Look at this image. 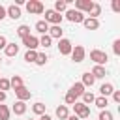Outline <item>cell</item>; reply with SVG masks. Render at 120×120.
Here are the masks:
<instances>
[{"instance_id": "cell-1", "label": "cell", "mask_w": 120, "mask_h": 120, "mask_svg": "<svg viewBox=\"0 0 120 120\" xmlns=\"http://www.w3.org/2000/svg\"><path fill=\"white\" fill-rule=\"evenodd\" d=\"M24 8L30 15H41L45 11V6L39 0H28V2H24Z\"/></svg>"}, {"instance_id": "cell-2", "label": "cell", "mask_w": 120, "mask_h": 120, "mask_svg": "<svg viewBox=\"0 0 120 120\" xmlns=\"http://www.w3.org/2000/svg\"><path fill=\"white\" fill-rule=\"evenodd\" d=\"M62 19H64V15H60V13H56L54 9H45V22L51 26H60V22H62Z\"/></svg>"}, {"instance_id": "cell-3", "label": "cell", "mask_w": 120, "mask_h": 120, "mask_svg": "<svg viewBox=\"0 0 120 120\" xmlns=\"http://www.w3.org/2000/svg\"><path fill=\"white\" fill-rule=\"evenodd\" d=\"M90 60H92L96 66H105V64H107V60H109V56H107V52H105V51L94 49V51H90Z\"/></svg>"}, {"instance_id": "cell-4", "label": "cell", "mask_w": 120, "mask_h": 120, "mask_svg": "<svg viewBox=\"0 0 120 120\" xmlns=\"http://www.w3.org/2000/svg\"><path fill=\"white\" fill-rule=\"evenodd\" d=\"M71 60L75 62V64H79V62H82L84 60V56H86V51H84V47L82 45H73V49H71Z\"/></svg>"}, {"instance_id": "cell-5", "label": "cell", "mask_w": 120, "mask_h": 120, "mask_svg": "<svg viewBox=\"0 0 120 120\" xmlns=\"http://www.w3.org/2000/svg\"><path fill=\"white\" fill-rule=\"evenodd\" d=\"M73 111H75V116H79V120L90 116V107H86V105L81 103V101H75V103H73Z\"/></svg>"}, {"instance_id": "cell-6", "label": "cell", "mask_w": 120, "mask_h": 120, "mask_svg": "<svg viewBox=\"0 0 120 120\" xmlns=\"http://www.w3.org/2000/svg\"><path fill=\"white\" fill-rule=\"evenodd\" d=\"M66 19L69 21V22H75V24H82V21H84V15L81 13V11H77V9H66Z\"/></svg>"}, {"instance_id": "cell-7", "label": "cell", "mask_w": 120, "mask_h": 120, "mask_svg": "<svg viewBox=\"0 0 120 120\" xmlns=\"http://www.w3.org/2000/svg\"><path fill=\"white\" fill-rule=\"evenodd\" d=\"M71 49H73V43H71L68 38L58 39V52H60V54L68 56V54H71Z\"/></svg>"}, {"instance_id": "cell-8", "label": "cell", "mask_w": 120, "mask_h": 120, "mask_svg": "<svg viewBox=\"0 0 120 120\" xmlns=\"http://www.w3.org/2000/svg\"><path fill=\"white\" fill-rule=\"evenodd\" d=\"M22 45L26 47V51H36L38 47H39V39L36 38V36H26V38H22Z\"/></svg>"}, {"instance_id": "cell-9", "label": "cell", "mask_w": 120, "mask_h": 120, "mask_svg": "<svg viewBox=\"0 0 120 120\" xmlns=\"http://www.w3.org/2000/svg\"><path fill=\"white\" fill-rule=\"evenodd\" d=\"M92 6H94V2H92V0H75V9H77V11H81V13H82V11H86V13H88V11L92 9Z\"/></svg>"}, {"instance_id": "cell-10", "label": "cell", "mask_w": 120, "mask_h": 120, "mask_svg": "<svg viewBox=\"0 0 120 120\" xmlns=\"http://www.w3.org/2000/svg\"><path fill=\"white\" fill-rule=\"evenodd\" d=\"M15 96H17L19 101H26V99H30L32 92H30L26 86H21V88H15Z\"/></svg>"}, {"instance_id": "cell-11", "label": "cell", "mask_w": 120, "mask_h": 120, "mask_svg": "<svg viewBox=\"0 0 120 120\" xmlns=\"http://www.w3.org/2000/svg\"><path fill=\"white\" fill-rule=\"evenodd\" d=\"M6 17H9V19H19L21 17V8H17L15 4H11V6H8L6 8Z\"/></svg>"}, {"instance_id": "cell-12", "label": "cell", "mask_w": 120, "mask_h": 120, "mask_svg": "<svg viewBox=\"0 0 120 120\" xmlns=\"http://www.w3.org/2000/svg\"><path fill=\"white\" fill-rule=\"evenodd\" d=\"M11 112H15L17 116H22L24 112H26V101H15L13 103V107H11Z\"/></svg>"}, {"instance_id": "cell-13", "label": "cell", "mask_w": 120, "mask_h": 120, "mask_svg": "<svg viewBox=\"0 0 120 120\" xmlns=\"http://www.w3.org/2000/svg\"><path fill=\"white\" fill-rule=\"evenodd\" d=\"M47 36L52 39V38H56V39H62L64 38V30H62V26H49V32H47Z\"/></svg>"}, {"instance_id": "cell-14", "label": "cell", "mask_w": 120, "mask_h": 120, "mask_svg": "<svg viewBox=\"0 0 120 120\" xmlns=\"http://www.w3.org/2000/svg\"><path fill=\"white\" fill-rule=\"evenodd\" d=\"M82 26H84L86 30H98V28H99V21H98V19L84 17V21H82Z\"/></svg>"}, {"instance_id": "cell-15", "label": "cell", "mask_w": 120, "mask_h": 120, "mask_svg": "<svg viewBox=\"0 0 120 120\" xmlns=\"http://www.w3.org/2000/svg\"><path fill=\"white\" fill-rule=\"evenodd\" d=\"M90 73H92L94 79H103V77L107 75V69H105V66H94Z\"/></svg>"}, {"instance_id": "cell-16", "label": "cell", "mask_w": 120, "mask_h": 120, "mask_svg": "<svg viewBox=\"0 0 120 120\" xmlns=\"http://www.w3.org/2000/svg\"><path fill=\"white\" fill-rule=\"evenodd\" d=\"M68 92H71V94H73L75 98H79V96H82V94H84L86 90H84V86H82L81 82H73V84H71V88H69Z\"/></svg>"}, {"instance_id": "cell-17", "label": "cell", "mask_w": 120, "mask_h": 120, "mask_svg": "<svg viewBox=\"0 0 120 120\" xmlns=\"http://www.w3.org/2000/svg\"><path fill=\"white\" fill-rule=\"evenodd\" d=\"M4 52H6V56H17V52H19V45H17V43H8L6 49H4Z\"/></svg>"}, {"instance_id": "cell-18", "label": "cell", "mask_w": 120, "mask_h": 120, "mask_svg": "<svg viewBox=\"0 0 120 120\" xmlns=\"http://www.w3.org/2000/svg\"><path fill=\"white\" fill-rule=\"evenodd\" d=\"M99 92H101L103 98H107V96H111V94L114 92V86H112L111 82H103V84L99 86Z\"/></svg>"}, {"instance_id": "cell-19", "label": "cell", "mask_w": 120, "mask_h": 120, "mask_svg": "<svg viewBox=\"0 0 120 120\" xmlns=\"http://www.w3.org/2000/svg\"><path fill=\"white\" fill-rule=\"evenodd\" d=\"M94 82H96V79L92 77V73H90V71H86V73H82V81H81V84H82L84 88H86V86H92Z\"/></svg>"}, {"instance_id": "cell-20", "label": "cell", "mask_w": 120, "mask_h": 120, "mask_svg": "<svg viewBox=\"0 0 120 120\" xmlns=\"http://www.w3.org/2000/svg\"><path fill=\"white\" fill-rule=\"evenodd\" d=\"M94 105H96L98 109L105 111V109H107V105H109V99H107V98H103V96H99V98H96V99H94Z\"/></svg>"}, {"instance_id": "cell-21", "label": "cell", "mask_w": 120, "mask_h": 120, "mask_svg": "<svg viewBox=\"0 0 120 120\" xmlns=\"http://www.w3.org/2000/svg\"><path fill=\"white\" fill-rule=\"evenodd\" d=\"M69 116V112H68V107L66 105H58L56 107V118H60V120H66Z\"/></svg>"}, {"instance_id": "cell-22", "label": "cell", "mask_w": 120, "mask_h": 120, "mask_svg": "<svg viewBox=\"0 0 120 120\" xmlns=\"http://www.w3.org/2000/svg\"><path fill=\"white\" fill-rule=\"evenodd\" d=\"M99 15H101V6L94 2V6H92V9L88 11V17H90V19H98Z\"/></svg>"}, {"instance_id": "cell-23", "label": "cell", "mask_w": 120, "mask_h": 120, "mask_svg": "<svg viewBox=\"0 0 120 120\" xmlns=\"http://www.w3.org/2000/svg\"><path fill=\"white\" fill-rule=\"evenodd\" d=\"M34 28H36V32H39V34H41V36H43V34H47V32H49V24H47V22H45V21H38V22H36V26H34Z\"/></svg>"}, {"instance_id": "cell-24", "label": "cell", "mask_w": 120, "mask_h": 120, "mask_svg": "<svg viewBox=\"0 0 120 120\" xmlns=\"http://www.w3.org/2000/svg\"><path fill=\"white\" fill-rule=\"evenodd\" d=\"M9 116H11V109L0 103V120H9Z\"/></svg>"}, {"instance_id": "cell-25", "label": "cell", "mask_w": 120, "mask_h": 120, "mask_svg": "<svg viewBox=\"0 0 120 120\" xmlns=\"http://www.w3.org/2000/svg\"><path fill=\"white\" fill-rule=\"evenodd\" d=\"M9 86L15 90V88H21V86H24V84H22V79H21L19 75H13V77L9 79Z\"/></svg>"}, {"instance_id": "cell-26", "label": "cell", "mask_w": 120, "mask_h": 120, "mask_svg": "<svg viewBox=\"0 0 120 120\" xmlns=\"http://www.w3.org/2000/svg\"><path fill=\"white\" fill-rule=\"evenodd\" d=\"M81 98H82V101H81V103H84L86 107H88L90 103H94V99H96V96H94L92 92H88V90H86V92H84V94H82Z\"/></svg>"}, {"instance_id": "cell-27", "label": "cell", "mask_w": 120, "mask_h": 120, "mask_svg": "<svg viewBox=\"0 0 120 120\" xmlns=\"http://www.w3.org/2000/svg\"><path fill=\"white\" fill-rule=\"evenodd\" d=\"M32 111H34V114H38V116L45 114V103H41V101L34 103V105H32Z\"/></svg>"}, {"instance_id": "cell-28", "label": "cell", "mask_w": 120, "mask_h": 120, "mask_svg": "<svg viewBox=\"0 0 120 120\" xmlns=\"http://www.w3.org/2000/svg\"><path fill=\"white\" fill-rule=\"evenodd\" d=\"M52 9H54L56 13H62V11H66V9H68V4H66V0H56Z\"/></svg>"}, {"instance_id": "cell-29", "label": "cell", "mask_w": 120, "mask_h": 120, "mask_svg": "<svg viewBox=\"0 0 120 120\" xmlns=\"http://www.w3.org/2000/svg\"><path fill=\"white\" fill-rule=\"evenodd\" d=\"M38 39H39V45H41V47H45V49H49V47L52 45V39H51L47 34H43V36H41V38H38Z\"/></svg>"}, {"instance_id": "cell-30", "label": "cell", "mask_w": 120, "mask_h": 120, "mask_svg": "<svg viewBox=\"0 0 120 120\" xmlns=\"http://www.w3.org/2000/svg\"><path fill=\"white\" fill-rule=\"evenodd\" d=\"M17 34L21 36V39H22V38H26V36H30V26H26V24H21V26L17 28Z\"/></svg>"}, {"instance_id": "cell-31", "label": "cell", "mask_w": 120, "mask_h": 120, "mask_svg": "<svg viewBox=\"0 0 120 120\" xmlns=\"http://www.w3.org/2000/svg\"><path fill=\"white\" fill-rule=\"evenodd\" d=\"M47 60H49V58H47V54H45V52H38L36 62H34V64H38V66H45V64H47Z\"/></svg>"}, {"instance_id": "cell-32", "label": "cell", "mask_w": 120, "mask_h": 120, "mask_svg": "<svg viewBox=\"0 0 120 120\" xmlns=\"http://www.w3.org/2000/svg\"><path fill=\"white\" fill-rule=\"evenodd\" d=\"M36 56H38V51H26L24 52V60L26 62H36Z\"/></svg>"}, {"instance_id": "cell-33", "label": "cell", "mask_w": 120, "mask_h": 120, "mask_svg": "<svg viewBox=\"0 0 120 120\" xmlns=\"http://www.w3.org/2000/svg\"><path fill=\"white\" fill-rule=\"evenodd\" d=\"M75 101H77V98H75L71 92H68V94L64 96V103H66V107H68V105H73Z\"/></svg>"}, {"instance_id": "cell-34", "label": "cell", "mask_w": 120, "mask_h": 120, "mask_svg": "<svg viewBox=\"0 0 120 120\" xmlns=\"http://www.w3.org/2000/svg\"><path fill=\"white\" fill-rule=\"evenodd\" d=\"M11 86H9V79H4V77H0V92H6V90H9Z\"/></svg>"}, {"instance_id": "cell-35", "label": "cell", "mask_w": 120, "mask_h": 120, "mask_svg": "<svg viewBox=\"0 0 120 120\" xmlns=\"http://www.w3.org/2000/svg\"><path fill=\"white\" fill-rule=\"evenodd\" d=\"M98 120H112V112L105 109V111H101V112H99V118H98Z\"/></svg>"}, {"instance_id": "cell-36", "label": "cell", "mask_w": 120, "mask_h": 120, "mask_svg": "<svg viewBox=\"0 0 120 120\" xmlns=\"http://www.w3.org/2000/svg\"><path fill=\"white\" fill-rule=\"evenodd\" d=\"M112 52H114L116 56L120 54V39H114V41H112Z\"/></svg>"}, {"instance_id": "cell-37", "label": "cell", "mask_w": 120, "mask_h": 120, "mask_svg": "<svg viewBox=\"0 0 120 120\" xmlns=\"http://www.w3.org/2000/svg\"><path fill=\"white\" fill-rule=\"evenodd\" d=\"M111 96H112V101L114 103H120V90H114Z\"/></svg>"}, {"instance_id": "cell-38", "label": "cell", "mask_w": 120, "mask_h": 120, "mask_svg": "<svg viewBox=\"0 0 120 120\" xmlns=\"http://www.w3.org/2000/svg\"><path fill=\"white\" fill-rule=\"evenodd\" d=\"M112 11L120 13V0H112Z\"/></svg>"}, {"instance_id": "cell-39", "label": "cell", "mask_w": 120, "mask_h": 120, "mask_svg": "<svg viewBox=\"0 0 120 120\" xmlns=\"http://www.w3.org/2000/svg\"><path fill=\"white\" fill-rule=\"evenodd\" d=\"M6 45H8V39H6V36L0 34V49H6Z\"/></svg>"}, {"instance_id": "cell-40", "label": "cell", "mask_w": 120, "mask_h": 120, "mask_svg": "<svg viewBox=\"0 0 120 120\" xmlns=\"http://www.w3.org/2000/svg\"><path fill=\"white\" fill-rule=\"evenodd\" d=\"M4 19H6V8L0 6V21H4Z\"/></svg>"}, {"instance_id": "cell-41", "label": "cell", "mask_w": 120, "mask_h": 120, "mask_svg": "<svg viewBox=\"0 0 120 120\" xmlns=\"http://www.w3.org/2000/svg\"><path fill=\"white\" fill-rule=\"evenodd\" d=\"M6 101V92H0V103Z\"/></svg>"}, {"instance_id": "cell-42", "label": "cell", "mask_w": 120, "mask_h": 120, "mask_svg": "<svg viewBox=\"0 0 120 120\" xmlns=\"http://www.w3.org/2000/svg\"><path fill=\"white\" fill-rule=\"evenodd\" d=\"M39 120H52V118H51L49 114H41V116H39Z\"/></svg>"}, {"instance_id": "cell-43", "label": "cell", "mask_w": 120, "mask_h": 120, "mask_svg": "<svg viewBox=\"0 0 120 120\" xmlns=\"http://www.w3.org/2000/svg\"><path fill=\"white\" fill-rule=\"evenodd\" d=\"M66 120H79V116H75V114H69Z\"/></svg>"}, {"instance_id": "cell-44", "label": "cell", "mask_w": 120, "mask_h": 120, "mask_svg": "<svg viewBox=\"0 0 120 120\" xmlns=\"http://www.w3.org/2000/svg\"><path fill=\"white\" fill-rule=\"evenodd\" d=\"M28 120H34V118H28Z\"/></svg>"}, {"instance_id": "cell-45", "label": "cell", "mask_w": 120, "mask_h": 120, "mask_svg": "<svg viewBox=\"0 0 120 120\" xmlns=\"http://www.w3.org/2000/svg\"><path fill=\"white\" fill-rule=\"evenodd\" d=\"M0 62H2V58H0Z\"/></svg>"}]
</instances>
